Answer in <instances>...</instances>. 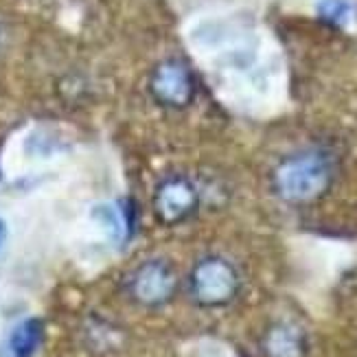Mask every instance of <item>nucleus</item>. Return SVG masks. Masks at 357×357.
<instances>
[{"instance_id":"nucleus-1","label":"nucleus","mask_w":357,"mask_h":357,"mask_svg":"<svg viewBox=\"0 0 357 357\" xmlns=\"http://www.w3.org/2000/svg\"><path fill=\"white\" fill-rule=\"evenodd\" d=\"M331 180V160L320 151H303L278 165L274 186L287 202H309L318 197Z\"/></svg>"},{"instance_id":"nucleus-2","label":"nucleus","mask_w":357,"mask_h":357,"mask_svg":"<svg viewBox=\"0 0 357 357\" xmlns=\"http://www.w3.org/2000/svg\"><path fill=\"white\" fill-rule=\"evenodd\" d=\"M237 285V272L224 259L202 261L193 272V291L204 305H222L230 301L235 296Z\"/></svg>"},{"instance_id":"nucleus-3","label":"nucleus","mask_w":357,"mask_h":357,"mask_svg":"<svg viewBox=\"0 0 357 357\" xmlns=\"http://www.w3.org/2000/svg\"><path fill=\"white\" fill-rule=\"evenodd\" d=\"M151 88L156 92V97L162 99L165 103L172 105H182L191 99L193 92V82L191 75L178 61H165L158 70L153 73Z\"/></svg>"},{"instance_id":"nucleus-4","label":"nucleus","mask_w":357,"mask_h":357,"mask_svg":"<svg viewBox=\"0 0 357 357\" xmlns=\"http://www.w3.org/2000/svg\"><path fill=\"white\" fill-rule=\"evenodd\" d=\"M174 291V274L162 263H147L134 276V294L143 303H162Z\"/></svg>"},{"instance_id":"nucleus-5","label":"nucleus","mask_w":357,"mask_h":357,"mask_svg":"<svg viewBox=\"0 0 357 357\" xmlns=\"http://www.w3.org/2000/svg\"><path fill=\"white\" fill-rule=\"evenodd\" d=\"M193 204H195V193L182 180L165 184L158 195V211L167 222L180 220V217H184L193 208Z\"/></svg>"},{"instance_id":"nucleus-6","label":"nucleus","mask_w":357,"mask_h":357,"mask_svg":"<svg viewBox=\"0 0 357 357\" xmlns=\"http://www.w3.org/2000/svg\"><path fill=\"white\" fill-rule=\"evenodd\" d=\"M266 351L270 357H303L305 337L291 324H278L266 337Z\"/></svg>"},{"instance_id":"nucleus-7","label":"nucleus","mask_w":357,"mask_h":357,"mask_svg":"<svg viewBox=\"0 0 357 357\" xmlns=\"http://www.w3.org/2000/svg\"><path fill=\"white\" fill-rule=\"evenodd\" d=\"M44 335V327L38 318H29L13 329L9 349L13 357H33Z\"/></svg>"},{"instance_id":"nucleus-8","label":"nucleus","mask_w":357,"mask_h":357,"mask_svg":"<svg viewBox=\"0 0 357 357\" xmlns=\"http://www.w3.org/2000/svg\"><path fill=\"white\" fill-rule=\"evenodd\" d=\"M318 11L324 20L337 26H349L355 20V7L351 0H320Z\"/></svg>"},{"instance_id":"nucleus-9","label":"nucleus","mask_w":357,"mask_h":357,"mask_svg":"<svg viewBox=\"0 0 357 357\" xmlns=\"http://www.w3.org/2000/svg\"><path fill=\"white\" fill-rule=\"evenodd\" d=\"M95 217L101 222V226L105 228V232H107V235H110L112 239H119V237L123 235L121 217H119V213H116L112 206H107V204L97 206V208H95Z\"/></svg>"},{"instance_id":"nucleus-10","label":"nucleus","mask_w":357,"mask_h":357,"mask_svg":"<svg viewBox=\"0 0 357 357\" xmlns=\"http://www.w3.org/2000/svg\"><path fill=\"white\" fill-rule=\"evenodd\" d=\"M5 235H7V228H5V222L0 220V245H3V241H5Z\"/></svg>"}]
</instances>
